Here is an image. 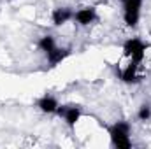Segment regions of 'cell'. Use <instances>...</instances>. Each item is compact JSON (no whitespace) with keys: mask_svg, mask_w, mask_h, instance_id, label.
<instances>
[{"mask_svg":"<svg viewBox=\"0 0 151 149\" xmlns=\"http://www.w3.org/2000/svg\"><path fill=\"white\" fill-rule=\"evenodd\" d=\"M111 142L118 149H130L132 148V139H130V125L127 121H116L107 128Z\"/></svg>","mask_w":151,"mask_h":149,"instance_id":"1","label":"cell"},{"mask_svg":"<svg viewBox=\"0 0 151 149\" xmlns=\"http://www.w3.org/2000/svg\"><path fill=\"white\" fill-rule=\"evenodd\" d=\"M146 53H148V44L142 39L132 37L123 42V56L130 62L142 63L144 58H146Z\"/></svg>","mask_w":151,"mask_h":149,"instance_id":"2","label":"cell"},{"mask_svg":"<svg viewBox=\"0 0 151 149\" xmlns=\"http://www.w3.org/2000/svg\"><path fill=\"white\" fill-rule=\"evenodd\" d=\"M123 5V21L127 27L135 28L141 18V9H142V0H121Z\"/></svg>","mask_w":151,"mask_h":149,"instance_id":"3","label":"cell"},{"mask_svg":"<svg viewBox=\"0 0 151 149\" xmlns=\"http://www.w3.org/2000/svg\"><path fill=\"white\" fill-rule=\"evenodd\" d=\"M56 114H58L60 117H63V121L67 123L69 128H76L77 121H79L81 116H83V109H81L79 105H60L58 111H56Z\"/></svg>","mask_w":151,"mask_h":149,"instance_id":"4","label":"cell"},{"mask_svg":"<svg viewBox=\"0 0 151 149\" xmlns=\"http://www.w3.org/2000/svg\"><path fill=\"white\" fill-rule=\"evenodd\" d=\"M99 19V14H97V9L93 5H88V7H83L79 11L74 12V21L79 27H88L91 23H95Z\"/></svg>","mask_w":151,"mask_h":149,"instance_id":"5","label":"cell"},{"mask_svg":"<svg viewBox=\"0 0 151 149\" xmlns=\"http://www.w3.org/2000/svg\"><path fill=\"white\" fill-rule=\"evenodd\" d=\"M70 19H74V11L70 7H56L51 12V21L55 27H62V25L69 23Z\"/></svg>","mask_w":151,"mask_h":149,"instance_id":"6","label":"cell"},{"mask_svg":"<svg viewBox=\"0 0 151 149\" xmlns=\"http://www.w3.org/2000/svg\"><path fill=\"white\" fill-rule=\"evenodd\" d=\"M69 54H70V49H69V47H58V46H56L53 51H49V53L46 54V60H47L49 67L55 69V67L60 65L63 60H67Z\"/></svg>","mask_w":151,"mask_h":149,"instance_id":"7","label":"cell"},{"mask_svg":"<svg viewBox=\"0 0 151 149\" xmlns=\"http://www.w3.org/2000/svg\"><path fill=\"white\" fill-rule=\"evenodd\" d=\"M37 107L40 109V112H44V114H56L60 104H58V100H56L53 95H47V93H46V95H42L37 100Z\"/></svg>","mask_w":151,"mask_h":149,"instance_id":"8","label":"cell"},{"mask_svg":"<svg viewBox=\"0 0 151 149\" xmlns=\"http://www.w3.org/2000/svg\"><path fill=\"white\" fill-rule=\"evenodd\" d=\"M139 65L141 63H135V62L128 60V65L121 70V81L125 84H134V82L139 81Z\"/></svg>","mask_w":151,"mask_h":149,"instance_id":"9","label":"cell"},{"mask_svg":"<svg viewBox=\"0 0 151 149\" xmlns=\"http://www.w3.org/2000/svg\"><path fill=\"white\" fill-rule=\"evenodd\" d=\"M37 46H39V49H40L44 54H47L49 51H53V49L56 47V40H55L53 35H42V37L39 39Z\"/></svg>","mask_w":151,"mask_h":149,"instance_id":"10","label":"cell"},{"mask_svg":"<svg viewBox=\"0 0 151 149\" xmlns=\"http://www.w3.org/2000/svg\"><path fill=\"white\" fill-rule=\"evenodd\" d=\"M137 119H139V121H150L151 119V107L148 104H144V105L139 107V111H137Z\"/></svg>","mask_w":151,"mask_h":149,"instance_id":"11","label":"cell"}]
</instances>
